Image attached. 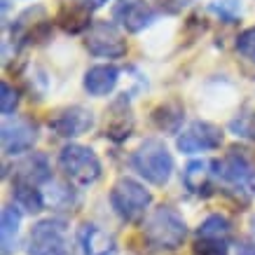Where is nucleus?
I'll return each mask as SVG.
<instances>
[{
	"mask_svg": "<svg viewBox=\"0 0 255 255\" xmlns=\"http://www.w3.org/2000/svg\"><path fill=\"white\" fill-rule=\"evenodd\" d=\"M143 237L152 248L176 251L183 246V241L187 237L185 218L173 206H157L143 223Z\"/></svg>",
	"mask_w": 255,
	"mask_h": 255,
	"instance_id": "1",
	"label": "nucleus"
},
{
	"mask_svg": "<svg viewBox=\"0 0 255 255\" xmlns=\"http://www.w3.org/2000/svg\"><path fill=\"white\" fill-rule=\"evenodd\" d=\"M131 164L138 171V176L145 178L152 185H166L173 173V157H171L169 147L157 138L143 140L138 150L133 152Z\"/></svg>",
	"mask_w": 255,
	"mask_h": 255,
	"instance_id": "2",
	"label": "nucleus"
},
{
	"mask_svg": "<svg viewBox=\"0 0 255 255\" xmlns=\"http://www.w3.org/2000/svg\"><path fill=\"white\" fill-rule=\"evenodd\" d=\"M59 169L63 171V176L73 185L87 187L94 185L101 178V159L92 147L80 145V143H68L59 152Z\"/></svg>",
	"mask_w": 255,
	"mask_h": 255,
	"instance_id": "3",
	"label": "nucleus"
},
{
	"mask_svg": "<svg viewBox=\"0 0 255 255\" xmlns=\"http://www.w3.org/2000/svg\"><path fill=\"white\" fill-rule=\"evenodd\" d=\"M150 204H152V194L145 190V185H140L133 178L124 176L110 187V206L115 209V213L124 223L143 220Z\"/></svg>",
	"mask_w": 255,
	"mask_h": 255,
	"instance_id": "4",
	"label": "nucleus"
},
{
	"mask_svg": "<svg viewBox=\"0 0 255 255\" xmlns=\"http://www.w3.org/2000/svg\"><path fill=\"white\" fill-rule=\"evenodd\" d=\"M218 178L223 180L227 187H232L234 192H251L255 185V164L246 155V150L234 147L227 155L216 162Z\"/></svg>",
	"mask_w": 255,
	"mask_h": 255,
	"instance_id": "5",
	"label": "nucleus"
},
{
	"mask_svg": "<svg viewBox=\"0 0 255 255\" xmlns=\"http://www.w3.org/2000/svg\"><path fill=\"white\" fill-rule=\"evenodd\" d=\"M28 255H63L66 253V223L61 218H45L33 225L26 244Z\"/></svg>",
	"mask_w": 255,
	"mask_h": 255,
	"instance_id": "6",
	"label": "nucleus"
},
{
	"mask_svg": "<svg viewBox=\"0 0 255 255\" xmlns=\"http://www.w3.org/2000/svg\"><path fill=\"white\" fill-rule=\"evenodd\" d=\"M85 47L89 54L101 59H122L127 54V40L113 21H94L85 33Z\"/></svg>",
	"mask_w": 255,
	"mask_h": 255,
	"instance_id": "7",
	"label": "nucleus"
},
{
	"mask_svg": "<svg viewBox=\"0 0 255 255\" xmlns=\"http://www.w3.org/2000/svg\"><path fill=\"white\" fill-rule=\"evenodd\" d=\"M52 35V19L42 7H31L16 16L12 23V42L16 47L42 45Z\"/></svg>",
	"mask_w": 255,
	"mask_h": 255,
	"instance_id": "8",
	"label": "nucleus"
},
{
	"mask_svg": "<svg viewBox=\"0 0 255 255\" xmlns=\"http://www.w3.org/2000/svg\"><path fill=\"white\" fill-rule=\"evenodd\" d=\"M176 145L180 152L185 155H194V152H209V150H218L223 145V131L220 127L206 120H197L187 129L178 133Z\"/></svg>",
	"mask_w": 255,
	"mask_h": 255,
	"instance_id": "9",
	"label": "nucleus"
},
{
	"mask_svg": "<svg viewBox=\"0 0 255 255\" xmlns=\"http://www.w3.org/2000/svg\"><path fill=\"white\" fill-rule=\"evenodd\" d=\"M2 152L9 157L23 155L38 143V122L31 117H14L2 124Z\"/></svg>",
	"mask_w": 255,
	"mask_h": 255,
	"instance_id": "10",
	"label": "nucleus"
},
{
	"mask_svg": "<svg viewBox=\"0 0 255 255\" xmlns=\"http://www.w3.org/2000/svg\"><path fill=\"white\" fill-rule=\"evenodd\" d=\"M52 133L61 138H78L94 129V113L85 106H66L49 117Z\"/></svg>",
	"mask_w": 255,
	"mask_h": 255,
	"instance_id": "11",
	"label": "nucleus"
},
{
	"mask_svg": "<svg viewBox=\"0 0 255 255\" xmlns=\"http://www.w3.org/2000/svg\"><path fill=\"white\" fill-rule=\"evenodd\" d=\"M157 9L147 0H117L113 5V21L129 33H140L152 26Z\"/></svg>",
	"mask_w": 255,
	"mask_h": 255,
	"instance_id": "12",
	"label": "nucleus"
},
{
	"mask_svg": "<svg viewBox=\"0 0 255 255\" xmlns=\"http://www.w3.org/2000/svg\"><path fill=\"white\" fill-rule=\"evenodd\" d=\"M106 138L122 143L131 136L133 131V110H131V101L127 94H120L113 103H110L108 113H106Z\"/></svg>",
	"mask_w": 255,
	"mask_h": 255,
	"instance_id": "13",
	"label": "nucleus"
},
{
	"mask_svg": "<svg viewBox=\"0 0 255 255\" xmlns=\"http://www.w3.org/2000/svg\"><path fill=\"white\" fill-rule=\"evenodd\" d=\"M218 178L216 162L209 159H194L183 171V185L194 197H209L213 192V180Z\"/></svg>",
	"mask_w": 255,
	"mask_h": 255,
	"instance_id": "14",
	"label": "nucleus"
},
{
	"mask_svg": "<svg viewBox=\"0 0 255 255\" xmlns=\"http://www.w3.org/2000/svg\"><path fill=\"white\" fill-rule=\"evenodd\" d=\"M12 183H28V185H42V183H49L52 178V166H49V159H47L42 152H31L23 159L12 166Z\"/></svg>",
	"mask_w": 255,
	"mask_h": 255,
	"instance_id": "15",
	"label": "nucleus"
},
{
	"mask_svg": "<svg viewBox=\"0 0 255 255\" xmlns=\"http://www.w3.org/2000/svg\"><path fill=\"white\" fill-rule=\"evenodd\" d=\"M80 241V251L82 255H115L117 253V244L113 239V234L103 232L96 225H82L78 232Z\"/></svg>",
	"mask_w": 255,
	"mask_h": 255,
	"instance_id": "16",
	"label": "nucleus"
},
{
	"mask_svg": "<svg viewBox=\"0 0 255 255\" xmlns=\"http://www.w3.org/2000/svg\"><path fill=\"white\" fill-rule=\"evenodd\" d=\"M117 80H120V70L113 63H99V66H92V68L85 73V92L89 96H108L113 89L117 87Z\"/></svg>",
	"mask_w": 255,
	"mask_h": 255,
	"instance_id": "17",
	"label": "nucleus"
},
{
	"mask_svg": "<svg viewBox=\"0 0 255 255\" xmlns=\"http://www.w3.org/2000/svg\"><path fill=\"white\" fill-rule=\"evenodd\" d=\"M183 120H185V108L178 101H166L152 110V122L164 133H180Z\"/></svg>",
	"mask_w": 255,
	"mask_h": 255,
	"instance_id": "18",
	"label": "nucleus"
},
{
	"mask_svg": "<svg viewBox=\"0 0 255 255\" xmlns=\"http://www.w3.org/2000/svg\"><path fill=\"white\" fill-rule=\"evenodd\" d=\"M12 197L16 209H23L26 213H40L47 206L45 192H40L38 187L28 183H12Z\"/></svg>",
	"mask_w": 255,
	"mask_h": 255,
	"instance_id": "19",
	"label": "nucleus"
},
{
	"mask_svg": "<svg viewBox=\"0 0 255 255\" xmlns=\"http://www.w3.org/2000/svg\"><path fill=\"white\" fill-rule=\"evenodd\" d=\"M19 225H21V213L16 206H5L2 209V255H9L16 248V237H19Z\"/></svg>",
	"mask_w": 255,
	"mask_h": 255,
	"instance_id": "20",
	"label": "nucleus"
},
{
	"mask_svg": "<svg viewBox=\"0 0 255 255\" xmlns=\"http://www.w3.org/2000/svg\"><path fill=\"white\" fill-rule=\"evenodd\" d=\"M230 234H232V225L225 216L220 213H213L209 216L204 223L199 225V230H197V237L199 239H216V241H227L230 239Z\"/></svg>",
	"mask_w": 255,
	"mask_h": 255,
	"instance_id": "21",
	"label": "nucleus"
},
{
	"mask_svg": "<svg viewBox=\"0 0 255 255\" xmlns=\"http://www.w3.org/2000/svg\"><path fill=\"white\" fill-rule=\"evenodd\" d=\"M59 23L63 26V31H68V33H80V31L87 33L94 21H89V12H85L82 7H78L75 2H70V7L61 9Z\"/></svg>",
	"mask_w": 255,
	"mask_h": 255,
	"instance_id": "22",
	"label": "nucleus"
},
{
	"mask_svg": "<svg viewBox=\"0 0 255 255\" xmlns=\"http://www.w3.org/2000/svg\"><path fill=\"white\" fill-rule=\"evenodd\" d=\"M75 201H78V197H75V192L68 185H63V183H49V190L45 192L47 206L59 209V211H70L75 206Z\"/></svg>",
	"mask_w": 255,
	"mask_h": 255,
	"instance_id": "23",
	"label": "nucleus"
},
{
	"mask_svg": "<svg viewBox=\"0 0 255 255\" xmlns=\"http://www.w3.org/2000/svg\"><path fill=\"white\" fill-rule=\"evenodd\" d=\"M227 129H230L237 138L253 140L255 143V110H251V108L241 110L239 115H234L232 120H230Z\"/></svg>",
	"mask_w": 255,
	"mask_h": 255,
	"instance_id": "24",
	"label": "nucleus"
},
{
	"mask_svg": "<svg viewBox=\"0 0 255 255\" xmlns=\"http://www.w3.org/2000/svg\"><path fill=\"white\" fill-rule=\"evenodd\" d=\"M234 47H237V52H239L244 59H248L251 63H255V26H251V28H246V31H241L239 35H237Z\"/></svg>",
	"mask_w": 255,
	"mask_h": 255,
	"instance_id": "25",
	"label": "nucleus"
},
{
	"mask_svg": "<svg viewBox=\"0 0 255 255\" xmlns=\"http://www.w3.org/2000/svg\"><path fill=\"white\" fill-rule=\"evenodd\" d=\"M192 255H227V241H216V239H199L194 241Z\"/></svg>",
	"mask_w": 255,
	"mask_h": 255,
	"instance_id": "26",
	"label": "nucleus"
},
{
	"mask_svg": "<svg viewBox=\"0 0 255 255\" xmlns=\"http://www.w3.org/2000/svg\"><path fill=\"white\" fill-rule=\"evenodd\" d=\"M0 110H2V115H12L19 106V92H16L14 87L9 85V82H2L0 85Z\"/></svg>",
	"mask_w": 255,
	"mask_h": 255,
	"instance_id": "27",
	"label": "nucleus"
},
{
	"mask_svg": "<svg viewBox=\"0 0 255 255\" xmlns=\"http://www.w3.org/2000/svg\"><path fill=\"white\" fill-rule=\"evenodd\" d=\"M70 2H75L78 7H82L85 12H89V14H92V12H96V9L103 7L108 0H70Z\"/></svg>",
	"mask_w": 255,
	"mask_h": 255,
	"instance_id": "28",
	"label": "nucleus"
},
{
	"mask_svg": "<svg viewBox=\"0 0 255 255\" xmlns=\"http://www.w3.org/2000/svg\"><path fill=\"white\" fill-rule=\"evenodd\" d=\"M237 255H255V241H241L237 246Z\"/></svg>",
	"mask_w": 255,
	"mask_h": 255,
	"instance_id": "29",
	"label": "nucleus"
},
{
	"mask_svg": "<svg viewBox=\"0 0 255 255\" xmlns=\"http://www.w3.org/2000/svg\"><path fill=\"white\" fill-rule=\"evenodd\" d=\"M248 227H251V234H253V239H255V216H251V220H248Z\"/></svg>",
	"mask_w": 255,
	"mask_h": 255,
	"instance_id": "30",
	"label": "nucleus"
}]
</instances>
